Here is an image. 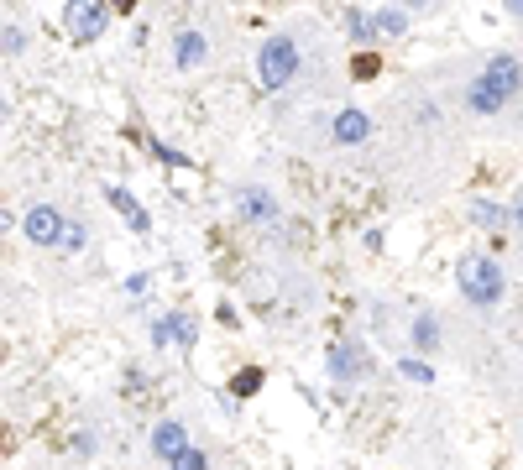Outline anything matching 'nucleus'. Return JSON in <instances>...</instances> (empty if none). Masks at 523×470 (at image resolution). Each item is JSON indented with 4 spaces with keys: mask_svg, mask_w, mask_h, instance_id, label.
<instances>
[{
    "mask_svg": "<svg viewBox=\"0 0 523 470\" xmlns=\"http://www.w3.org/2000/svg\"><path fill=\"white\" fill-rule=\"evenodd\" d=\"M304 68V42L293 32H267L262 47H257V84L262 94H283Z\"/></svg>",
    "mask_w": 523,
    "mask_h": 470,
    "instance_id": "nucleus-1",
    "label": "nucleus"
},
{
    "mask_svg": "<svg viewBox=\"0 0 523 470\" xmlns=\"http://www.w3.org/2000/svg\"><path fill=\"white\" fill-rule=\"evenodd\" d=\"M456 288H461V298L471 303V309H497V303L508 298V277H503V267H497V256L471 251V256L456 262Z\"/></svg>",
    "mask_w": 523,
    "mask_h": 470,
    "instance_id": "nucleus-2",
    "label": "nucleus"
},
{
    "mask_svg": "<svg viewBox=\"0 0 523 470\" xmlns=\"http://www.w3.org/2000/svg\"><path fill=\"white\" fill-rule=\"evenodd\" d=\"M110 16H116V11H110V0H63V37L89 47V42L105 37Z\"/></svg>",
    "mask_w": 523,
    "mask_h": 470,
    "instance_id": "nucleus-3",
    "label": "nucleus"
},
{
    "mask_svg": "<svg viewBox=\"0 0 523 470\" xmlns=\"http://www.w3.org/2000/svg\"><path fill=\"white\" fill-rule=\"evenodd\" d=\"M231 215H236L241 225H267V230H278V225H283V204L272 199V188L241 183L236 194H231Z\"/></svg>",
    "mask_w": 523,
    "mask_h": 470,
    "instance_id": "nucleus-4",
    "label": "nucleus"
},
{
    "mask_svg": "<svg viewBox=\"0 0 523 470\" xmlns=\"http://www.w3.org/2000/svg\"><path fill=\"white\" fill-rule=\"evenodd\" d=\"M325 371H330V382L335 387H361L367 382V356H361V345H351V340H330L325 345Z\"/></svg>",
    "mask_w": 523,
    "mask_h": 470,
    "instance_id": "nucleus-5",
    "label": "nucleus"
},
{
    "mask_svg": "<svg viewBox=\"0 0 523 470\" xmlns=\"http://www.w3.org/2000/svg\"><path fill=\"white\" fill-rule=\"evenodd\" d=\"M63 230H68V220H63V209H53V204H32L27 215H21V235H27L32 246H42V251H58Z\"/></svg>",
    "mask_w": 523,
    "mask_h": 470,
    "instance_id": "nucleus-6",
    "label": "nucleus"
},
{
    "mask_svg": "<svg viewBox=\"0 0 523 470\" xmlns=\"http://www.w3.org/2000/svg\"><path fill=\"white\" fill-rule=\"evenodd\" d=\"M330 141H335V147H346V152L367 147V141H372V115L361 105H340L330 115Z\"/></svg>",
    "mask_w": 523,
    "mask_h": 470,
    "instance_id": "nucleus-7",
    "label": "nucleus"
},
{
    "mask_svg": "<svg viewBox=\"0 0 523 470\" xmlns=\"http://www.w3.org/2000/svg\"><path fill=\"white\" fill-rule=\"evenodd\" d=\"M408 345H414L419 356H429V361L440 356V345H445V329H440V314L429 309V303H419V309H414V319H408Z\"/></svg>",
    "mask_w": 523,
    "mask_h": 470,
    "instance_id": "nucleus-8",
    "label": "nucleus"
},
{
    "mask_svg": "<svg viewBox=\"0 0 523 470\" xmlns=\"http://www.w3.org/2000/svg\"><path fill=\"white\" fill-rule=\"evenodd\" d=\"M210 63V37H204L199 27H178L173 32V68L178 74H194V68Z\"/></svg>",
    "mask_w": 523,
    "mask_h": 470,
    "instance_id": "nucleus-9",
    "label": "nucleus"
},
{
    "mask_svg": "<svg viewBox=\"0 0 523 470\" xmlns=\"http://www.w3.org/2000/svg\"><path fill=\"white\" fill-rule=\"evenodd\" d=\"M482 79H492L497 89L508 94V100H518V94H523V58L518 53H492L482 63Z\"/></svg>",
    "mask_w": 523,
    "mask_h": 470,
    "instance_id": "nucleus-10",
    "label": "nucleus"
},
{
    "mask_svg": "<svg viewBox=\"0 0 523 470\" xmlns=\"http://www.w3.org/2000/svg\"><path fill=\"white\" fill-rule=\"evenodd\" d=\"M105 204L116 209V215H121V220H126L136 235H147V230H152V215H147L142 204H136V194H131L126 183H105Z\"/></svg>",
    "mask_w": 523,
    "mask_h": 470,
    "instance_id": "nucleus-11",
    "label": "nucleus"
},
{
    "mask_svg": "<svg viewBox=\"0 0 523 470\" xmlns=\"http://www.w3.org/2000/svg\"><path fill=\"white\" fill-rule=\"evenodd\" d=\"M466 220L476 230H487V235H503V230H513V204H503V199H471Z\"/></svg>",
    "mask_w": 523,
    "mask_h": 470,
    "instance_id": "nucleus-12",
    "label": "nucleus"
},
{
    "mask_svg": "<svg viewBox=\"0 0 523 470\" xmlns=\"http://www.w3.org/2000/svg\"><path fill=\"white\" fill-rule=\"evenodd\" d=\"M189 444V429L178 418H163V423H152V439H147V450L157 455V460H173L178 450Z\"/></svg>",
    "mask_w": 523,
    "mask_h": 470,
    "instance_id": "nucleus-13",
    "label": "nucleus"
},
{
    "mask_svg": "<svg viewBox=\"0 0 523 470\" xmlns=\"http://www.w3.org/2000/svg\"><path fill=\"white\" fill-rule=\"evenodd\" d=\"M503 105H508V94L497 89L492 79H482V74H476V79L466 84V110H476V115H497Z\"/></svg>",
    "mask_w": 523,
    "mask_h": 470,
    "instance_id": "nucleus-14",
    "label": "nucleus"
},
{
    "mask_svg": "<svg viewBox=\"0 0 523 470\" xmlns=\"http://www.w3.org/2000/svg\"><path fill=\"white\" fill-rule=\"evenodd\" d=\"M408 27H414V11H408V6H398V0H388V6H377V32H382V42H398V37H408Z\"/></svg>",
    "mask_w": 523,
    "mask_h": 470,
    "instance_id": "nucleus-15",
    "label": "nucleus"
},
{
    "mask_svg": "<svg viewBox=\"0 0 523 470\" xmlns=\"http://www.w3.org/2000/svg\"><path fill=\"white\" fill-rule=\"evenodd\" d=\"M346 37H351L356 47H377V42H382V32H377V11L351 6V11H346Z\"/></svg>",
    "mask_w": 523,
    "mask_h": 470,
    "instance_id": "nucleus-16",
    "label": "nucleus"
},
{
    "mask_svg": "<svg viewBox=\"0 0 523 470\" xmlns=\"http://www.w3.org/2000/svg\"><path fill=\"white\" fill-rule=\"evenodd\" d=\"M398 376H403V382H414V387H435L440 382V371L429 366V356H419V350H414V356H398Z\"/></svg>",
    "mask_w": 523,
    "mask_h": 470,
    "instance_id": "nucleus-17",
    "label": "nucleus"
},
{
    "mask_svg": "<svg viewBox=\"0 0 523 470\" xmlns=\"http://www.w3.org/2000/svg\"><path fill=\"white\" fill-rule=\"evenodd\" d=\"M262 382H267V371H262V366H241V371H231L225 392H231L236 403H246V397H257V392H262Z\"/></svg>",
    "mask_w": 523,
    "mask_h": 470,
    "instance_id": "nucleus-18",
    "label": "nucleus"
},
{
    "mask_svg": "<svg viewBox=\"0 0 523 470\" xmlns=\"http://www.w3.org/2000/svg\"><path fill=\"white\" fill-rule=\"evenodd\" d=\"M168 319H173V350H184V356H189V350L199 345V319L189 309H168Z\"/></svg>",
    "mask_w": 523,
    "mask_h": 470,
    "instance_id": "nucleus-19",
    "label": "nucleus"
},
{
    "mask_svg": "<svg viewBox=\"0 0 523 470\" xmlns=\"http://www.w3.org/2000/svg\"><path fill=\"white\" fill-rule=\"evenodd\" d=\"M147 152L163 162V168H178V173H194V157L189 152H178V147H168L163 136H147Z\"/></svg>",
    "mask_w": 523,
    "mask_h": 470,
    "instance_id": "nucleus-20",
    "label": "nucleus"
},
{
    "mask_svg": "<svg viewBox=\"0 0 523 470\" xmlns=\"http://www.w3.org/2000/svg\"><path fill=\"white\" fill-rule=\"evenodd\" d=\"M0 53H6L11 63L27 53V32H21V21H16V16H6V27H0Z\"/></svg>",
    "mask_w": 523,
    "mask_h": 470,
    "instance_id": "nucleus-21",
    "label": "nucleus"
},
{
    "mask_svg": "<svg viewBox=\"0 0 523 470\" xmlns=\"http://www.w3.org/2000/svg\"><path fill=\"white\" fill-rule=\"evenodd\" d=\"M382 74V58H377V47H356V58H351V79L356 84H367Z\"/></svg>",
    "mask_w": 523,
    "mask_h": 470,
    "instance_id": "nucleus-22",
    "label": "nucleus"
},
{
    "mask_svg": "<svg viewBox=\"0 0 523 470\" xmlns=\"http://www.w3.org/2000/svg\"><path fill=\"white\" fill-rule=\"evenodd\" d=\"M168 470H210V455H204L199 444H184V450L168 460Z\"/></svg>",
    "mask_w": 523,
    "mask_h": 470,
    "instance_id": "nucleus-23",
    "label": "nucleus"
},
{
    "mask_svg": "<svg viewBox=\"0 0 523 470\" xmlns=\"http://www.w3.org/2000/svg\"><path fill=\"white\" fill-rule=\"evenodd\" d=\"M84 246H89V225H84V220H68V230H63V246H58V251H63V256H79Z\"/></svg>",
    "mask_w": 523,
    "mask_h": 470,
    "instance_id": "nucleus-24",
    "label": "nucleus"
},
{
    "mask_svg": "<svg viewBox=\"0 0 523 470\" xmlns=\"http://www.w3.org/2000/svg\"><path fill=\"white\" fill-rule=\"evenodd\" d=\"M147 340H152V350H173V319L168 314L147 319Z\"/></svg>",
    "mask_w": 523,
    "mask_h": 470,
    "instance_id": "nucleus-25",
    "label": "nucleus"
},
{
    "mask_svg": "<svg viewBox=\"0 0 523 470\" xmlns=\"http://www.w3.org/2000/svg\"><path fill=\"white\" fill-rule=\"evenodd\" d=\"M68 450H74L79 460H89V455H95V450H100V439H95V429H79L74 439H68Z\"/></svg>",
    "mask_w": 523,
    "mask_h": 470,
    "instance_id": "nucleus-26",
    "label": "nucleus"
},
{
    "mask_svg": "<svg viewBox=\"0 0 523 470\" xmlns=\"http://www.w3.org/2000/svg\"><path fill=\"white\" fill-rule=\"evenodd\" d=\"M121 288H126V298H147L152 293V272H126Z\"/></svg>",
    "mask_w": 523,
    "mask_h": 470,
    "instance_id": "nucleus-27",
    "label": "nucleus"
},
{
    "mask_svg": "<svg viewBox=\"0 0 523 470\" xmlns=\"http://www.w3.org/2000/svg\"><path fill=\"white\" fill-rule=\"evenodd\" d=\"M215 319H220V324H225V329H236V324H241V314H236V309H231V303H220V309H215Z\"/></svg>",
    "mask_w": 523,
    "mask_h": 470,
    "instance_id": "nucleus-28",
    "label": "nucleus"
},
{
    "mask_svg": "<svg viewBox=\"0 0 523 470\" xmlns=\"http://www.w3.org/2000/svg\"><path fill=\"white\" fill-rule=\"evenodd\" d=\"M136 6H142V0H110V11H116V16H136Z\"/></svg>",
    "mask_w": 523,
    "mask_h": 470,
    "instance_id": "nucleus-29",
    "label": "nucleus"
},
{
    "mask_svg": "<svg viewBox=\"0 0 523 470\" xmlns=\"http://www.w3.org/2000/svg\"><path fill=\"white\" fill-rule=\"evenodd\" d=\"M503 11H508L513 21H523V0H503Z\"/></svg>",
    "mask_w": 523,
    "mask_h": 470,
    "instance_id": "nucleus-30",
    "label": "nucleus"
},
{
    "mask_svg": "<svg viewBox=\"0 0 523 470\" xmlns=\"http://www.w3.org/2000/svg\"><path fill=\"white\" fill-rule=\"evenodd\" d=\"M513 230H523V194L513 199Z\"/></svg>",
    "mask_w": 523,
    "mask_h": 470,
    "instance_id": "nucleus-31",
    "label": "nucleus"
},
{
    "mask_svg": "<svg viewBox=\"0 0 523 470\" xmlns=\"http://www.w3.org/2000/svg\"><path fill=\"white\" fill-rule=\"evenodd\" d=\"M398 6H408V11H429L435 0H398Z\"/></svg>",
    "mask_w": 523,
    "mask_h": 470,
    "instance_id": "nucleus-32",
    "label": "nucleus"
}]
</instances>
